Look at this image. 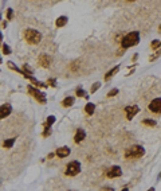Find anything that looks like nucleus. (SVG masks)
I'll return each instance as SVG.
<instances>
[{
  "mask_svg": "<svg viewBox=\"0 0 161 191\" xmlns=\"http://www.w3.org/2000/svg\"><path fill=\"white\" fill-rule=\"evenodd\" d=\"M140 43V32L138 31H130L121 39V47L122 49H130L133 46H137Z\"/></svg>",
  "mask_w": 161,
  "mask_h": 191,
  "instance_id": "1",
  "label": "nucleus"
},
{
  "mask_svg": "<svg viewBox=\"0 0 161 191\" xmlns=\"http://www.w3.org/2000/svg\"><path fill=\"white\" fill-rule=\"evenodd\" d=\"M23 36H24V40L28 45H32V46H36L42 42V32L38 31L35 28H26L23 31Z\"/></svg>",
  "mask_w": 161,
  "mask_h": 191,
  "instance_id": "2",
  "label": "nucleus"
},
{
  "mask_svg": "<svg viewBox=\"0 0 161 191\" xmlns=\"http://www.w3.org/2000/svg\"><path fill=\"white\" fill-rule=\"evenodd\" d=\"M145 155V148L142 145H138V144H134L132 145L130 148H127L125 151V159L126 160H137L140 158Z\"/></svg>",
  "mask_w": 161,
  "mask_h": 191,
  "instance_id": "3",
  "label": "nucleus"
},
{
  "mask_svg": "<svg viewBox=\"0 0 161 191\" xmlns=\"http://www.w3.org/2000/svg\"><path fill=\"white\" fill-rule=\"evenodd\" d=\"M80 172V163L78 160H73V162H70L69 164L66 166V171H65V175L67 176H75L78 175Z\"/></svg>",
  "mask_w": 161,
  "mask_h": 191,
  "instance_id": "4",
  "label": "nucleus"
},
{
  "mask_svg": "<svg viewBox=\"0 0 161 191\" xmlns=\"http://www.w3.org/2000/svg\"><path fill=\"white\" fill-rule=\"evenodd\" d=\"M27 92H28V93L31 94L38 102H40V104H46V101H47L46 100V94L43 93V92H40L39 89L34 88L32 85H28V86H27Z\"/></svg>",
  "mask_w": 161,
  "mask_h": 191,
  "instance_id": "5",
  "label": "nucleus"
},
{
  "mask_svg": "<svg viewBox=\"0 0 161 191\" xmlns=\"http://www.w3.org/2000/svg\"><path fill=\"white\" fill-rule=\"evenodd\" d=\"M122 175V170H121L120 166H112L109 170L106 171V176L109 179H114V178H120Z\"/></svg>",
  "mask_w": 161,
  "mask_h": 191,
  "instance_id": "6",
  "label": "nucleus"
},
{
  "mask_svg": "<svg viewBox=\"0 0 161 191\" xmlns=\"http://www.w3.org/2000/svg\"><path fill=\"white\" fill-rule=\"evenodd\" d=\"M148 108H149V110L152 113H161V97L153 98Z\"/></svg>",
  "mask_w": 161,
  "mask_h": 191,
  "instance_id": "7",
  "label": "nucleus"
},
{
  "mask_svg": "<svg viewBox=\"0 0 161 191\" xmlns=\"http://www.w3.org/2000/svg\"><path fill=\"white\" fill-rule=\"evenodd\" d=\"M50 63H51V59H50L48 54L46 53H42L38 57V65L42 67H45V69H48L50 67Z\"/></svg>",
  "mask_w": 161,
  "mask_h": 191,
  "instance_id": "8",
  "label": "nucleus"
},
{
  "mask_svg": "<svg viewBox=\"0 0 161 191\" xmlns=\"http://www.w3.org/2000/svg\"><path fill=\"white\" fill-rule=\"evenodd\" d=\"M123 110H125V113H126V120H132L134 116L140 112V108L137 107V105H129V107H126Z\"/></svg>",
  "mask_w": 161,
  "mask_h": 191,
  "instance_id": "9",
  "label": "nucleus"
},
{
  "mask_svg": "<svg viewBox=\"0 0 161 191\" xmlns=\"http://www.w3.org/2000/svg\"><path fill=\"white\" fill-rule=\"evenodd\" d=\"M70 153H71V149H70V147H67V145L59 147V148L55 151V155L58 156V158H60V159L67 158V156H69Z\"/></svg>",
  "mask_w": 161,
  "mask_h": 191,
  "instance_id": "10",
  "label": "nucleus"
},
{
  "mask_svg": "<svg viewBox=\"0 0 161 191\" xmlns=\"http://www.w3.org/2000/svg\"><path fill=\"white\" fill-rule=\"evenodd\" d=\"M12 112V107L9 104H3L2 107H0V118L2 120H4L5 117H8L9 114H11Z\"/></svg>",
  "mask_w": 161,
  "mask_h": 191,
  "instance_id": "11",
  "label": "nucleus"
},
{
  "mask_svg": "<svg viewBox=\"0 0 161 191\" xmlns=\"http://www.w3.org/2000/svg\"><path fill=\"white\" fill-rule=\"evenodd\" d=\"M85 137H86V132L83 129H77L75 136H74V141H75V144H79L80 141L85 140Z\"/></svg>",
  "mask_w": 161,
  "mask_h": 191,
  "instance_id": "12",
  "label": "nucleus"
},
{
  "mask_svg": "<svg viewBox=\"0 0 161 191\" xmlns=\"http://www.w3.org/2000/svg\"><path fill=\"white\" fill-rule=\"evenodd\" d=\"M120 66H121V65H117V66H114L113 69H110L109 71H107V73L105 74V81H109L112 77L116 76V74L120 71Z\"/></svg>",
  "mask_w": 161,
  "mask_h": 191,
  "instance_id": "13",
  "label": "nucleus"
},
{
  "mask_svg": "<svg viewBox=\"0 0 161 191\" xmlns=\"http://www.w3.org/2000/svg\"><path fill=\"white\" fill-rule=\"evenodd\" d=\"M67 23H69V18H67V16H65V15H63V16H59V18L55 20V26H56V27H65Z\"/></svg>",
  "mask_w": 161,
  "mask_h": 191,
  "instance_id": "14",
  "label": "nucleus"
},
{
  "mask_svg": "<svg viewBox=\"0 0 161 191\" xmlns=\"http://www.w3.org/2000/svg\"><path fill=\"white\" fill-rule=\"evenodd\" d=\"M74 102H75V97H66V98H63V101H62V107H65V108H70V107H73L74 105Z\"/></svg>",
  "mask_w": 161,
  "mask_h": 191,
  "instance_id": "15",
  "label": "nucleus"
},
{
  "mask_svg": "<svg viewBox=\"0 0 161 191\" xmlns=\"http://www.w3.org/2000/svg\"><path fill=\"white\" fill-rule=\"evenodd\" d=\"M85 112L89 116L94 114V112H95V104H93V102H87L86 107H85Z\"/></svg>",
  "mask_w": 161,
  "mask_h": 191,
  "instance_id": "16",
  "label": "nucleus"
},
{
  "mask_svg": "<svg viewBox=\"0 0 161 191\" xmlns=\"http://www.w3.org/2000/svg\"><path fill=\"white\" fill-rule=\"evenodd\" d=\"M142 125H146V127H156L157 125V122H156V120H152V118H144L142 121Z\"/></svg>",
  "mask_w": 161,
  "mask_h": 191,
  "instance_id": "17",
  "label": "nucleus"
},
{
  "mask_svg": "<svg viewBox=\"0 0 161 191\" xmlns=\"http://www.w3.org/2000/svg\"><path fill=\"white\" fill-rule=\"evenodd\" d=\"M160 47H161V40L153 39L152 42H150V49H152V50H159Z\"/></svg>",
  "mask_w": 161,
  "mask_h": 191,
  "instance_id": "18",
  "label": "nucleus"
},
{
  "mask_svg": "<svg viewBox=\"0 0 161 191\" xmlns=\"http://www.w3.org/2000/svg\"><path fill=\"white\" fill-rule=\"evenodd\" d=\"M55 122V116H48L46 118V122H45V127H51V125Z\"/></svg>",
  "mask_w": 161,
  "mask_h": 191,
  "instance_id": "19",
  "label": "nucleus"
},
{
  "mask_svg": "<svg viewBox=\"0 0 161 191\" xmlns=\"http://www.w3.org/2000/svg\"><path fill=\"white\" fill-rule=\"evenodd\" d=\"M2 51H3V54H4V55H9V54L12 53L11 49H9V46L7 45V43H3V46H2Z\"/></svg>",
  "mask_w": 161,
  "mask_h": 191,
  "instance_id": "20",
  "label": "nucleus"
},
{
  "mask_svg": "<svg viewBox=\"0 0 161 191\" xmlns=\"http://www.w3.org/2000/svg\"><path fill=\"white\" fill-rule=\"evenodd\" d=\"M75 94H77V97H85V98H89V96H87V94L85 93V90H83L82 88H78V89H77V92H75Z\"/></svg>",
  "mask_w": 161,
  "mask_h": 191,
  "instance_id": "21",
  "label": "nucleus"
},
{
  "mask_svg": "<svg viewBox=\"0 0 161 191\" xmlns=\"http://www.w3.org/2000/svg\"><path fill=\"white\" fill-rule=\"evenodd\" d=\"M99 88H101V82H94V84L91 85V89H90V93L94 94L97 90L99 89Z\"/></svg>",
  "mask_w": 161,
  "mask_h": 191,
  "instance_id": "22",
  "label": "nucleus"
},
{
  "mask_svg": "<svg viewBox=\"0 0 161 191\" xmlns=\"http://www.w3.org/2000/svg\"><path fill=\"white\" fill-rule=\"evenodd\" d=\"M117 94H118V89H117V88H114V89L107 92L106 97H107V98H112V97H114V96H117Z\"/></svg>",
  "mask_w": 161,
  "mask_h": 191,
  "instance_id": "23",
  "label": "nucleus"
},
{
  "mask_svg": "<svg viewBox=\"0 0 161 191\" xmlns=\"http://www.w3.org/2000/svg\"><path fill=\"white\" fill-rule=\"evenodd\" d=\"M13 141H15V139H8V140H5L3 143V147H4V148H11L13 145Z\"/></svg>",
  "mask_w": 161,
  "mask_h": 191,
  "instance_id": "24",
  "label": "nucleus"
},
{
  "mask_svg": "<svg viewBox=\"0 0 161 191\" xmlns=\"http://www.w3.org/2000/svg\"><path fill=\"white\" fill-rule=\"evenodd\" d=\"M5 16H7V20H12L13 19V9L12 8H7Z\"/></svg>",
  "mask_w": 161,
  "mask_h": 191,
  "instance_id": "25",
  "label": "nucleus"
},
{
  "mask_svg": "<svg viewBox=\"0 0 161 191\" xmlns=\"http://www.w3.org/2000/svg\"><path fill=\"white\" fill-rule=\"evenodd\" d=\"M160 57H161V47L156 51V54H153L152 57H149V61H150V62H153L154 59H157V58H160Z\"/></svg>",
  "mask_w": 161,
  "mask_h": 191,
  "instance_id": "26",
  "label": "nucleus"
},
{
  "mask_svg": "<svg viewBox=\"0 0 161 191\" xmlns=\"http://www.w3.org/2000/svg\"><path fill=\"white\" fill-rule=\"evenodd\" d=\"M47 85L51 88H56V81L55 78H48V81H47Z\"/></svg>",
  "mask_w": 161,
  "mask_h": 191,
  "instance_id": "27",
  "label": "nucleus"
},
{
  "mask_svg": "<svg viewBox=\"0 0 161 191\" xmlns=\"http://www.w3.org/2000/svg\"><path fill=\"white\" fill-rule=\"evenodd\" d=\"M51 135V129L50 127H45V132H43V137H47V136Z\"/></svg>",
  "mask_w": 161,
  "mask_h": 191,
  "instance_id": "28",
  "label": "nucleus"
},
{
  "mask_svg": "<svg viewBox=\"0 0 161 191\" xmlns=\"http://www.w3.org/2000/svg\"><path fill=\"white\" fill-rule=\"evenodd\" d=\"M7 26H8V20H3L2 22V28H7Z\"/></svg>",
  "mask_w": 161,
  "mask_h": 191,
  "instance_id": "29",
  "label": "nucleus"
},
{
  "mask_svg": "<svg viewBox=\"0 0 161 191\" xmlns=\"http://www.w3.org/2000/svg\"><path fill=\"white\" fill-rule=\"evenodd\" d=\"M137 59H138V54L136 53V54H133V57H132V62H136Z\"/></svg>",
  "mask_w": 161,
  "mask_h": 191,
  "instance_id": "30",
  "label": "nucleus"
},
{
  "mask_svg": "<svg viewBox=\"0 0 161 191\" xmlns=\"http://www.w3.org/2000/svg\"><path fill=\"white\" fill-rule=\"evenodd\" d=\"M127 3H134V2H137V0H126Z\"/></svg>",
  "mask_w": 161,
  "mask_h": 191,
  "instance_id": "31",
  "label": "nucleus"
},
{
  "mask_svg": "<svg viewBox=\"0 0 161 191\" xmlns=\"http://www.w3.org/2000/svg\"><path fill=\"white\" fill-rule=\"evenodd\" d=\"M159 32L161 34V24H160V27H159Z\"/></svg>",
  "mask_w": 161,
  "mask_h": 191,
  "instance_id": "32",
  "label": "nucleus"
}]
</instances>
